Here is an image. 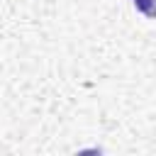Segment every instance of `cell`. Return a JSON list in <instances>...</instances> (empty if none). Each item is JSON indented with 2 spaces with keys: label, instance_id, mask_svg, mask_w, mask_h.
Listing matches in <instances>:
<instances>
[{
  "label": "cell",
  "instance_id": "obj_1",
  "mask_svg": "<svg viewBox=\"0 0 156 156\" xmlns=\"http://www.w3.org/2000/svg\"><path fill=\"white\" fill-rule=\"evenodd\" d=\"M132 2H134V7H136L144 17L156 20V0H132Z\"/></svg>",
  "mask_w": 156,
  "mask_h": 156
}]
</instances>
